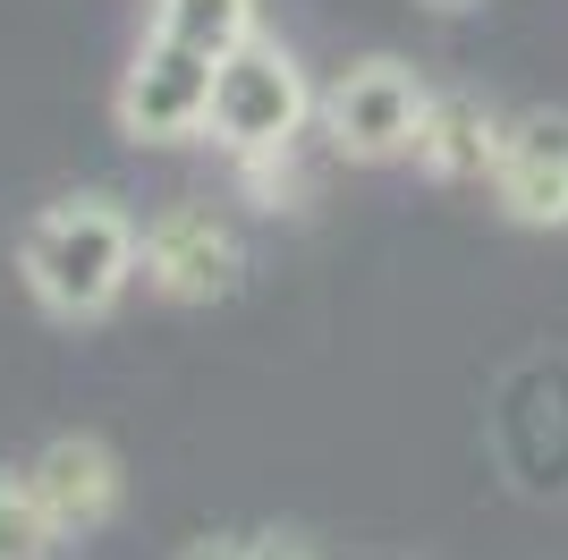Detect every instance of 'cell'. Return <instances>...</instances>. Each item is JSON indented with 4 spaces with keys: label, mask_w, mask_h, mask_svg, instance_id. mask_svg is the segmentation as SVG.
<instances>
[{
    "label": "cell",
    "mask_w": 568,
    "mask_h": 560,
    "mask_svg": "<svg viewBox=\"0 0 568 560\" xmlns=\"http://www.w3.org/2000/svg\"><path fill=\"white\" fill-rule=\"evenodd\" d=\"M144 230L111 196H51L18 238V280L51 323H102L136 280Z\"/></svg>",
    "instance_id": "6da1fadb"
},
{
    "label": "cell",
    "mask_w": 568,
    "mask_h": 560,
    "mask_svg": "<svg viewBox=\"0 0 568 560\" xmlns=\"http://www.w3.org/2000/svg\"><path fill=\"white\" fill-rule=\"evenodd\" d=\"M314 77L297 69V51L281 34H246L237 51L213 60V119H204V137L221 153H272V144H306L314 128Z\"/></svg>",
    "instance_id": "7a4b0ae2"
},
{
    "label": "cell",
    "mask_w": 568,
    "mask_h": 560,
    "mask_svg": "<svg viewBox=\"0 0 568 560\" xmlns=\"http://www.w3.org/2000/svg\"><path fill=\"white\" fill-rule=\"evenodd\" d=\"M425 111H433V86L407 60H390V51H374V60H348V69L323 86V102H314V128H323V144H332L339 162H416V137H425Z\"/></svg>",
    "instance_id": "3957f363"
},
{
    "label": "cell",
    "mask_w": 568,
    "mask_h": 560,
    "mask_svg": "<svg viewBox=\"0 0 568 560\" xmlns=\"http://www.w3.org/2000/svg\"><path fill=\"white\" fill-rule=\"evenodd\" d=\"M111 119H119V137L144 144V153L204 144V119H213V60H204V51L162 43V34H144L136 60L119 69Z\"/></svg>",
    "instance_id": "277c9868"
},
{
    "label": "cell",
    "mask_w": 568,
    "mask_h": 560,
    "mask_svg": "<svg viewBox=\"0 0 568 560\" xmlns=\"http://www.w3.org/2000/svg\"><path fill=\"white\" fill-rule=\"evenodd\" d=\"M144 289L162 306H213L246 280V247L213 204H162L144 221V256H136Z\"/></svg>",
    "instance_id": "5b68a950"
},
{
    "label": "cell",
    "mask_w": 568,
    "mask_h": 560,
    "mask_svg": "<svg viewBox=\"0 0 568 560\" xmlns=\"http://www.w3.org/2000/svg\"><path fill=\"white\" fill-rule=\"evenodd\" d=\"M493 204L509 230H568V111H518L500 128Z\"/></svg>",
    "instance_id": "8992f818"
},
{
    "label": "cell",
    "mask_w": 568,
    "mask_h": 560,
    "mask_svg": "<svg viewBox=\"0 0 568 560\" xmlns=\"http://www.w3.org/2000/svg\"><path fill=\"white\" fill-rule=\"evenodd\" d=\"M26 484H34V501L51 510L60 536H94V527H111V518H119L128 476H119V450L102 442V433H60V442L34 450Z\"/></svg>",
    "instance_id": "52a82bcc"
},
{
    "label": "cell",
    "mask_w": 568,
    "mask_h": 560,
    "mask_svg": "<svg viewBox=\"0 0 568 560\" xmlns=\"http://www.w3.org/2000/svg\"><path fill=\"white\" fill-rule=\"evenodd\" d=\"M500 128L509 119L475 93H433L425 111V137H416V170L442 187H493V162H500Z\"/></svg>",
    "instance_id": "ba28073f"
},
{
    "label": "cell",
    "mask_w": 568,
    "mask_h": 560,
    "mask_svg": "<svg viewBox=\"0 0 568 560\" xmlns=\"http://www.w3.org/2000/svg\"><path fill=\"white\" fill-rule=\"evenodd\" d=\"M144 34L221 60V51H237L246 34H263V18H255V0H153V26H144Z\"/></svg>",
    "instance_id": "9c48e42d"
},
{
    "label": "cell",
    "mask_w": 568,
    "mask_h": 560,
    "mask_svg": "<svg viewBox=\"0 0 568 560\" xmlns=\"http://www.w3.org/2000/svg\"><path fill=\"white\" fill-rule=\"evenodd\" d=\"M237 196L255 212H297L306 204V162H297V144H272V153H237L230 162Z\"/></svg>",
    "instance_id": "30bf717a"
},
{
    "label": "cell",
    "mask_w": 568,
    "mask_h": 560,
    "mask_svg": "<svg viewBox=\"0 0 568 560\" xmlns=\"http://www.w3.org/2000/svg\"><path fill=\"white\" fill-rule=\"evenodd\" d=\"M51 543H60V527H51V510L34 501V484H26V476H0V560H43Z\"/></svg>",
    "instance_id": "8fae6325"
},
{
    "label": "cell",
    "mask_w": 568,
    "mask_h": 560,
    "mask_svg": "<svg viewBox=\"0 0 568 560\" xmlns=\"http://www.w3.org/2000/svg\"><path fill=\"white\" fill-rule=\"evenodd\" d=\"M246 560H314L297 536H246Z\"/></svg>",
    "instance_id": "7c38bea8"
},
{
    "label": "cell",
    "mask_w": 568,
    "mask_h": 560,
    "mask_svg": "<svg viewBox=\"0 0 568 560\" xmlns=\"http://www.w3.org/2000/svg\"><path fill=\"white\" fill-rule=\"evenodd\" d=\"M179 560H246V536H195Z\"/></svg>",
    "instance_id": "4fadbf2b"
},
{
    "label": "cell",
    "mask_w": 568,
    "mask_h": 560,
    "mask_svg": "<svg viewBox=\"0 0 568 560\" xmlns=\"http://www.w3.org/2000/svg\"><path fill=\"white\" fill-rule=\"evenodd\" d=\"M416 9H433V18H475L484 0H416Z\"/></svg>",
    "instance_id": "5bb4252c"
}]
</instances>
